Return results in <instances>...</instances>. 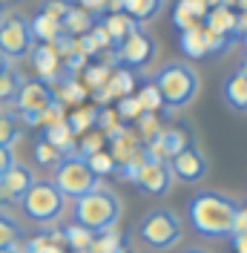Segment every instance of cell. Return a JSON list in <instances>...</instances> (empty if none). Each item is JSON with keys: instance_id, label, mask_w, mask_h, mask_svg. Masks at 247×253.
Returning a JSON list of instances; mask_svg holds the SVG:
<instances>
[{"instance_id": "18", "label": "cell", "mask_w": 247, "mask_h": 253, "mask_svg": "<svg viewBox=\"0 0 247 253\" xmlns=\"http://www.w3.org/2000/svg\"><path fill=\"white\" fill-rule=\"evenodd\" d=\"M221 98L233 112H247V78L239 69L227 75V81L221 84Z\"/></svg>"}, {"instance_id": "24", "label": "cell", "mask_w": 247, "mask_h": 253, "mask_svg": "<svg viewBox=\"0 0 247 253\" xmlns=\"http://www.w3.org/2000/svg\"><path fill=\"white\" fill-rule=\"evenodd\" d=\"M107 86H109V92H112V98H126V95L135 92V72L124 69V66H115L107 81Z\"/></svg>"}, {"instance_id": "26", "label": "cell", "mask_w": 247, "mask_h": 253, "mask_svg": "<svg viewBox=\"0 0 247 253\" xmlns=\"http://www.w3.org/2000/svg\"><path fill=\"white\" fill-rule=\"evenodd\" d=\"M20 239H23V224L15 216H9L6 210H0V251L20 245Z\"/></svg>"}, {"instance_id": "25", "label": "cell", "mask_w": 247, "mask_h": 253, "mask_svg": "<svg viewBox=\"0 0 247 253\" xmlns=\"http://www.w3.org/2000/svg\"><path fill=\"white\" fill-rule=\"evenodd\" d=\"M9 104H0V147H15L23 135V129L17 124V115L6 110Z\"/></svg>"}, {"instance_id": "10", "label": "cell", "mask_w": 247, "mask_h": 253, "mask_svg": "<svg viewBox=\"0 0 247 253\" xmlns=\"http://www.w3.org/2000/svg\"><path fill=\"white\" fill-rule=\"evenodd\" d=\"M190 144H196V135L187 124H172V126H161L158 138L153 144H147V156L150 158H161V161H170L175 158L181 150H187Z\"/></svg>"}, {"instance_id": "38", "label": "cell", "mask_w": 247, "mask_h": 253, "mask_svg": "<svg viewBox=\"0 0 247 253\" xmlns=\"http://www.w3.org/2000/svg\"><path fill=\"white\" fill-rule=\"evenodd\" d=\"M72 6H75L72 0H43V3H41V12L49 15V17H55V20L61 23L63 17L69 15V9H72Z\"/></svg>"}, {"instance_id": "17", "label": "cell", "mask_w": 247, "mask_h": 253, "mask_svg": "<svg viewBox=\"0 0 247 253\" xmlns=\"http://www.w3.org/2000/svg\"><path fill=\"white\" fill-rule=\"evenodd\" d=\"M32 66H35V72L41 75L43 84H55V78L61 75V69H63L58 52L49 43H38V46L32 49Z\"/></svg>"}, {"instance_id": "45", "label": "cell", "mask_w": 247, "mask_h": 253, "mask_svg": "<svg viewBox=\"0 0 247 253\" xmlns=\"http://www.w3.org/2000/svg\"><path fill=\"white\" fill-rule=\"evenodd\" d=\"M3 72H9V58L0 52V75H3Z\"/></svg>"}, {"instance_id": "4", "label": "cell", "mask_w": 247, "mask_h": 253, "mask_svg": "<svg viewBox=\"0 0 247 253\" xmlns=\"http://www.w3.org/2000/svg\"><path fill=\"white\" fill-rule=\"evenodd\" d=\"M138 239L150 251H172L181 242V219L167 207H155L138 221Z\"/></svg>"}, {"instance_id": "35", "label": "cell", "mask_w": 247, "mask_h": 253, "mask_svg": "<svg viewBox=\"0 0 247 253\" xmlns=\"http://www.w3.org/2000/svg\"><path fill=\"white\" fill-rule=\"evenodd\" d=\"M135 98H138V104H141V110H144V112H158L161 107H164L161 92H158V86H155L153 81H150V84H144L138 92H135Z\"/></svg>"}, {"instance_id": "19", "label": "cell", "mask_w": 247, "mask_h": 253, "mask_svg": "<svg viewBox=\"0 0 247 253\" xmlns=\"http://www.w3.org/2000/svg\"><path fill=\"white\" fill-rule=\"evenodd\" d=\"M46 144H52V147H58L63 156H75L78 147H75V135H72V129H69V124H66V118L63 121H58V124H49L43 126V135H41Z\"/></svg>"}, {"instance_id": "23", "label": "cell", "mask_w": 247, "mask_h": 253, "mask_svg": "<svg viewBox=\"0 0 247 253\" xmlns=\"http://www.w3.org/2000/svg\"><path fill=\"white\" fill-rule=\"evenodd\" d=\"M61 239L72 248V253H89V245H92V239H95V233L92 230H86L83 224H78V221H72V224H66L61 230Z\"/></svg>"}, {"instance_id": "5", "label": "cell", "mask_w": 247, "mask_h": 253, "mask_svg": "<svg viewBox=\"0 0 247 253\" xmlns=\"http://www.w3.org/2000/svg\"><path fill=\"white\" fill-rule=\"evenodd\" d=\"M20 210L35 224H55L63 216V210H66V199L52 181H35L29 187V193L23 196Z\"/></svg>"}, {"instance_id": "14", "label": "cell", "mask_w": 247, "mask_h": 253, "mask_svg": "<svg viewBox=\"0 0 247 253\" xmlns=\"http://www.w3.org/2000/svg\"><path fill=\"white\" fill-rule=\"evenodd\" d=\"M38 178L32 173L26 164H20L15 161L12 167H9V173L0 178V202H9V205H20L23 202V196L29 193V187L35 184Z\"/></svg>"}, {"instance_id": "44", "label": "cell", "mask_w": 247, "mask_h": 253, "mask_svg": "<svg viewBox=\"0 0 247 253\" xmlns=\"http://www.w3.org/2000/svg\"><path fill=\"white\" fill-rule=\"evenodd\" d=\"M230 6H236V12H239V15H247V0H233Z\"/></svg>"}, {"instance_id": "7", "label": "cell", "mask_w": 247, "mask_h": 253, "mask_svg": "<svg viewBox=\"0 0 247 253\" xmlns=\"http://www.w3.org/2000/svg\"><path fill=\"white\" fill-rule=\"evenodd\" d=\"M155 58V41L150 32L138 29L132 32V35H126L118 46H112V63L115 66H124V69H144V66H150Z\"/></svg>"}, {"instance_id": "50", "label": "cell", "mask_w": 247, "mask_h": 253, "mask_svg": "<svg viewBox=\"0 0 247 253\" xmlns=\"http://www.w3.org/2000/svg\"><path fill=\"white\" fill-rule=\"evenodd\" d=\"M118 253H126V248H124V251H118Z\"/></svg>"}, {"instance_id": "48", "label": "cell", "mask_w": 247, "mask_h": 253, "mask_svg": "<svg viewBox=\"0 0 247 253\" xmlns=\"http://www.w3.org/2000/svg\"><path fill=\"white\" fill-rule=\"evenodd\" d=\"M184 253H210V251H204V248H187Z\"/></svg>"}, {"instance_id": "47", "label": "cell", "mask_w": 247, "mask_h": 253, "mask_svg": "<svg viewBox=\"0 0 247 253\" xmlns=\"http://www.w3.org/2000/svg\"><path fill=\"white\" fill-rule=\"evenodd\" d=\"M0 253H23V251H20V245H15V248H3Z\"/></svg>"}, {"instance_id": "9", "label": "cell", "mask_w": 247, "mask_h": 253, "mask_svg": "<svg viewBox=\"0 0 247 253\" xmlns=\"http://www.w3.org/2000/svg\"><path fill=\"white\" fill-rule=\"evenodd\" d=\"M32 29L26 17L15 15V12H6L0 17V52L9 58V61H20L32 52Z\"/></svg>"}, {"instance_id": "30", "label": "cell", "mask_w": 247, "mask_h": 253, "mask_svg": "<svg viewBox=\"0 0 247 253\" xmlns=\"http://www.w3.org/2000/svg\"><path fill=\"white\" fill-rule=\"evenodd\" d=\"M109 75H112V69H109L107 63H86L83 66V86L95 92V89H101V86H107Z\"/></svg>"}, {"instance_id": "16", "label": "cell", "mask_w": 247, "mask_h": 253, "mask_svg": "<svg viewBox=\"0 0 247 253\" xmlns=\"http://www.w3.org/2000/svg\"><path fill=\"white\" fill-rule=\"evenodd\" d=\"M207 12H210V9H207L201 0H178V3L172 6V26L178 32L196 29V26L204 23Z\"/></svg>"}, {"instance_id": "3", "label": "cell", "mask_w": 247, "mask_h": 253, "mask_svg": "<svg viewBox=\"0 0 247 253\" xmlns=\"http://www.w3.org/2000/svg\"><path fill=\"white\" fill-rule=\"evenodd\" d=\"M121 199L107 187H98L86 196L75 199L72 205V221L83 224L92 233H104V230H115V224L121 221Z\"/></svg>"}, {"instance_id": "33", "label": "cell", "mask_w": 247, "mask_h": 253, "mask_svg": "<svg viewBox=\"0 0 247 253\" xmlns=\"http://www.w3.org/2000/svg\"><path fill=\"white\" fill-rule=\"evenodd\" d=\"M20 86H23V78L17 75L15 69L3 72V75H0V104H15Z\"/></svg>"}, {"instance_id": "37", "label": "cell", "mask_w": 247, "mask_h": 253, "mask_svg": "<svg viewBox=\"0 0 247 253\" xmlns=\"http://www.w3.org/2000/svg\"><path fill=\"white\" fill-rule=\"evenodd\" d=\"M115 112H118V118L126 124V121H135L144 110H141V104H138L135 95H126V98H118V110Z\"/></svg>"}, {"instance_id": "28", "label": "cell", "mask_w": 247, "mask_h": 253, "mask_svg": "<svg viewBox=\"0 0 247 253\" xmlns=\"http://www.w3.org/2000/svg\"><path fill=\"white\" fill-rule=\"evenodd\" d=\"M95 115H98V107H78V110L66 118L72 135H83V132L95 129Z\"/></svg>"}, {"instance_id": "49", "label": "cell", "mask_w": 247, "mask_h": 253, "mask_svg": "<svg viewBox=\"0 0 247 253\" xmlns=\"http://www.w3.org/2000/svg\"><path fill=\"white\" fill-rule=\"evenodd\" d=\"M239 41H242V43L247 46V26H245V32H242V38H239Z\"/></svg>"}, {"instance_id": "27", "label": "cell", "mask_w": 247, "mask_h": 253, "mask_svg": "<svg viewBox=\"0 0 247 253\" xmlns=\"http://www.w3.org/2000/svg\"><path fill=\"white\" fill-rule=\"evenodd\" d=\"M161 6H164V0H124V12L132 20H138V23L150 20Z\"/></svg>"}, {"instance_id": "36", "label": "cell", "mask_w": 247, "mask_h": 253, "mask_svg": "<svg viewBox=\"0 0 247 253\" xmlns=\"http://www.w3.org/2000/svg\"><path fill=\"white\" fill-rule=\"evenodd\" d=\"M86 164H89V170H92L98 178H104V175H112L118 170V164H115V158L109 156L107 150H101V153H95V156L86 158Z\"/></svg>"}, {"instance_id": "42", "label": "cell", "mask_w": 247, "mask_h": 253, "mask_svg": "<svg viewBox=\"0 0 247 253\" xmlns=\"http://www.w3.org/2000/svg\"><path fill=\"white\" fill-rule=\"evenodd\" d=\"M236 230H247V207L239 210V221H236Z\"/></svg>"}, {"instance_id": "1", "label": "cell", "mask_w": 247, "mask_h": 253, "mask_svg": "<svg viewBox=\"0 0 247 253\" xmlns=\"http://www.w3.org/2000/svg\"><path fill=\"white\" fill-rule=\"evenodd\" d=\"M239 210H242V205L236 199L204 190L187 202V221L204 239H230L236 233Z\"/></svg>"}, {"instance_id": "39", "label": "cell", "mask_w": 247, "mask_h": 253, "mask_svg": "<svg viewBox=\"0 0 247 253\" xmlns=\"http://www.w3.org/2000/svg\"><path fill=\"white\" fill-rule=\"evenodd\" d=\"M75 6H81V9H86L89 15H104L107 12V0H72Z\"/></svg>"}, {"instance_id": "43", "label": "cell", "mask_w": 247, "mask_h": 253, "mask_svg": "<svg viewBox=\"0 0 247 253\" xmlns=\"http://www.w3.org/2000/svg\"><path fill=\"white\" fill-rule=\"evenodd\" d=\"M207 9H216V6H230V0H201Z\"/></svg>"}, {"instance_id": "31", "label": "cell", "mask_w": 247, "mask_h": 253, "mask_svg": "<svg viewBox=\"0 0 247 253\" xmlns=\"http://www.w3.org/2000/svg\"><path fill=\"white\" fill-rule=\"evenodd\" d=\"M63 158H66V156H63L58 147H52V144H46L43 138H38V144H35V161H38V167L55 170Z\"/></svg>"}, {"instance_id": "29", "label": "cell", "mask_w": 247, "mask_h": 253, "mask_svg": "<svg viewBox=\"0 0 247 253\" xmlns=\"http://www.w3.org/2000/svg\"><path fill=\"white\" fill-rule=\"evenodd\" d=\"M135 126H138V141L147 147V144H153L158 138V132H161V124H158V115L155 112H141L138 118H135Z\"/></svg>"}, {"instance_id": "15", "label": "cell", "mask_w": 247, "mask_h": 253, "mask_svg": "<svg viewBox=\"0 0 247 253\" xmlns=\"http://www.w3.org/2000/svg\"><path fill=\"white\" fill-rule=\"evenodd\" d=\"M178 49L184 52V58H190V61L213 58V55H210V32L204 29V23L196 26V29L178 32Z\"/></svg>"}, {"instance_id": "22", "label": "cell", "mask_w": 247, "mask_h": 253, "mask_svg": "<svg viewBox=\"0 0 247 253\" xmlns=\"http://www.w3.org/2000/svg\"><path fill=\"white\" fill-rule=\"evenodd\" d=\"M29 29H32V38L38 41V43H52L58 35H61V23L55 20V17L43 15V12H38V15L29 20Z\"/></svg>"}, {"instance_id": "6", "label": "cell", "mask_w": 247, "mask_h": 253, "mask_svg": "<svg viewBox=\"0 0 247 253\" xmlns=\"http://www.w3.org/2000/svg\"><path fill=\"white\" fill-rule=\"evenodd\" d=\"M52 184L63 193V199H81V196H86V193H92V190L104 187L101 178L89 170L86 158H81V156L63 158L61 164L55 167Z\"/></svg>"}, {"instance_id": "41", "label": "cell", "mask_w": 247, "mask_h": 253, "mask_svg": "<svg viewBox=\"0 0 247 253\" xmlns=\"http://www.w3.org/2000/svg\"><path fill=\"white\" fill-rule=\"evenodd\" d=\"M230 248H233V253H247V230H236L233 233Z\"/></svg>"}, {"instance_id": "40", "label": "cell", "mask_w": 247, "mask_h": 253, "mask_svg": "<svg viewBox=\"0 0 247 253\" xmlns=\"http://www.w3.org/2000/svg\"><path fill=\"white\" fill-rule=\"evenodd\" d=\"M12 164H15V150L12 147H0V178L9 173Z\"/></svg>"}, {"instance_id": "32", "label": "cell", "mask_w": 247, "mask_h": 253, "mask_svg": "<svg viewBox=\"0 0 247 253\" xmlns=\"http://www.w3.org/2000/svg\"><path fill=\"white\" fill-rule=\"evenodd\" d=\"M124 251V242L115 230H104V233H95L92 245H89V253H118Z\"/></svg>"}, {"instance_id": "12", "label": "cell", "mask_w": 247, "mask_h": 253, "mask_svg": "<svg viewBox=\"0 0 247 253\" xmlns=\"http://www.w3.org/2000/svg\"><path fill=\"white\" fill-rule=\"evenodd\" d=\"M170 173L172 178L184 181V184H199L207 175V158L196 144H190L187 150H181L175 158H170Z\"/></svg>"}, {"instance_id": "11", "label": "cell", "mask_w": 247, "mask_h": 253, "mask_svg": "<svg viewBox=\"0 0 247 253\" xmlns=\"http://www.w3.org/2000/svg\"><path fill=\"white\" fill-rule=\"evenodd\" d=\"M172 173H170V161H161V158H150L144 161L138 178H135V187L144 196H167L172 187Z\"/></svg>"}, {"instance_id": "20", "label": "cell", "mask_w": 247, "mask_h": 253, "mask_svg": "<svg viewBox=\"0 0 247 253\" xmlns=\"http://www.w3.org/2000/svg\"><path fill=\"white\" fill-rule=\"evenodd\" d=\"M101 26L109 32V38H112V46H118L126 35H132V32L138 29L141 23H138V20H132L126 12H115V15H107V17H104V20H101Z\"/></svg>"}, {"instance_id": "46", "label": "cell", "mask_w": 247, "mask_h": 253, "mask_svg": "<svg viewBox=\"0 0 247 253\" xmlns=\"http://www.w3.org/2000/svg\"><path fill=\"white\" fill-rule=\"evenodd\" d=\"M239 72H242V75L247 78V52L242 55V61H239Z\"/></svg>"}, {"instance_id": "2", "label": "cell", "mask_w": 247, "mask_h": 253, "mask_svg": "<svg viewBox=\"0 0 247 253\" xmlns=\"http://www.w3.org/2000/svg\"><path fill=\"white\" fill-rule=\"evenodd\" d=\"M161 92L164 110L175 112L184 110L193 104V98L199 95V72L190 66L187 61H170L158 69V75L153 81Z\"/></svg>"}, {"instance_id": "13", "label": "cell", "mask_w": 247, "mask_h": 253, "mask_svg": "<svg viewBox=\"0 0 247 253\" xmlns=\"http://www.w3.org/2000/svg\"><path fill=\"white\" fill-rule=\"evenodd\" d=\"M245 26H247V15H239L233 6H216L204 17V29L213 32V35H221V38H230V41H239Z\"/></svg>"}, {"instance_id": "8", "label": "cell", "mask_w": 247, "mask_h": 253, "mask_svg": "<svg viewBox=\"0 0 247 253\" xmlns=\"http://www.w3.org/2000/svg\"><path fill=\"white\" fill-rule=\"evenodd\" d=\"M52 101H55L52 86L38 78V81H23V86H20L12 107L17 110V118L26 126H38L41 124V112L46 110Z\"/></svg>"}, {"instance_id": "34", "label": "cell", "mask_w": 247, "mask_h": 253, "mask_svg": "<svg viewBox=\"0 0 247 253\" xmlns=\"http://www.w3.org/2000/svg\"><path fill=\"white\" fill-rule=\"evenodd\" d=\"M104 141H107V135H104L101 129H89V132H83V135H81V144H78L75 156H81V158L95 156V153H101V150H104Z\"/></svg>"}, {"instance_id": "21", "label": "cell", "mask_w": 247, "mask_h": 253, "mask_svg": "<svg viewBox=\"0 0 247 253\" xmlns=\"http://www.w3.org/2000/svg\"><path fill=\"white\" fill-rule=\"evenodd\" d=\"M95 23V15H89L86 9H81V6H72L69 9V15L61 20V29L66 32V35H72V38H81V35H86V32L92 29Z\"/></svg>"}]
</instances>
